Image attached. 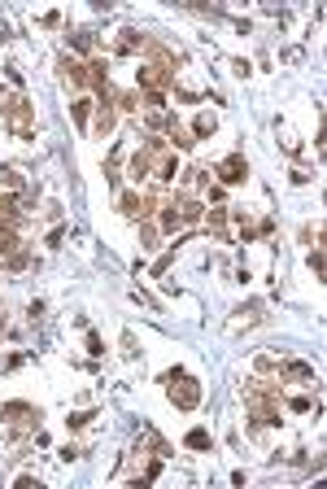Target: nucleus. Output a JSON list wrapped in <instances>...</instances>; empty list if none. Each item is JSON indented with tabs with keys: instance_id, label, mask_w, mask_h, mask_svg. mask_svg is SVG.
<instances>
[{
	"instance_id": "nucleus-1",
	"label": "nucleus",
	"mask_w": 327,
	"mask_h": 489,
	"mask_svg": "<svg viewBox=\"0 0 327 489\" xmlns=\"http://www.w3.org/2000/svg\"><path fill=\"white\" fill-rule=\"evenodd\" d=\"M131 175L144 179V175H153V179H175V149L161 136H149L140 144L136 153H131Z\"/></svg>"
},
{
	"instance_id": "nucleus-2",
	"label": "nucleus",
	"mask_w": 327,
	"mask_h": 489,
	"mask_svg": "<svg viewBox=\"0 0 327 489\" xmlns=\"http://www.w3.org/2000/svg\"><path fill=\"white\" fill-rule=\"evenodd\" d=\"M244 411H249L253 428H271V424H280V385L249 380V385H244Z\"/></svg>"
},
{
	"instance_id": "nucleus-3",
	"label": "nucleus",
	"mask_w": 327,
	"mask_h": 489,
	"mask_svg": "<svg viewBox=\"0 0 327 489\" xmlns=\"http://www.w3.org/2000/svg\"><path fill=\"white\" fill-rule=\"evenodd\" d=\"M0 118L9 123V132H13V136H22V140L35 136V109L26 105V96H22V92L0 96Z\"/></svg>"
},
{
	"instance_id": "nucleus-4",
	"label": "nucleus",
	"mask_w": 327,
	"mask_h": 489,
	"mask_svg": "<svg viewBox=\"0 0 327 489\" xmlns=\"http://www.w3.org/2000/svg\"><path fill=\"white\" fill-rule=\"evenodd\" d=\"M166 394H170V402L179 406V411H196V402H201V385H196L188 371H170L166 376Z\"/></svg>"
},
{
	"instance_id": "nucleus-5",
	"label": "nucleus",
	"mask_w": 327,
	"mask_h": 489,
	"mask_svg": "<svg viewBox=\"0 0 327 489\" xmlns=\"http://www.w3.org/2000/svg\"><path fill=\"white\" fill-rule=\"evenodd\" d=\"M136 84H140V92H161V96H166V88L175 84V70L157 66V61H144L140 75H136Z\"/></svg>"
},
{
	"instance_id": "nucleus-6",
	"label": "nucleus",
	"mask_w": 327,
	"mask_h": 489,
	"mask_svg": "<svg viewBox=\"0 0 327 489\" xmlns=\"http://www.w3.org/2000/svg\"><path fill=\"white\" fill-rule=\"evenodd\" d=\"M0 415H5V424L13 433H31L40 424V411H35V406H26V402H5V406H0Z\"/></svg>"
},
{
	"instance_id": "nucleus-7",
	"label": "nucleus",
	"mask_w": 327,
	"mask_h": 489,
	"mask_svg": "<svg viewBox=\"0 0 327 489\" xmlns=\"http://www.w3.org/2000/svg\"><path fill=\"white\" fill-rule=\"evenodd\" d=\"M214 175H218V184H244L249 179V162H244V153H232L214 166Z\"/></svg>"
},
{
	"instance_id": "nucleus-8",
	"label": "nucleus",
	"mask_w": 327,
	"mask_h": 489,
	"mask_svg": "<svg viewBox=\"0 0 327 489\" xmlns=\"http://www.w3.org/2000/svg\"><path fill=\"white\" fill-rule=\"evenodd\" d=\"M161 127H166V144H170V149H192V144H196L192 127H184L179 118H170V114H166V123H161Z\"/></svg>"
},
{
	"instance_id": "nucleus-9",
	"label": "nucleus",
	"mask_w": 327,
	"mask_h": 489,
	"mask_svg": "<svg viewBox=\"0 0 327 489\" xmlns=\"http://www.w3.org/2000/svg\"><path fill=\"white\" fill-rule=\"evenodd\" d=\"M57 70H61V84H70V88H88V66H83V61L61 57V61H57Z\"/></svg>"
},
{
	"instance_id": "nucleus-10",
	"label": "nucleus",
	"mask_w": 327,
	"mask_h": 489,
	"mask_svg": "<svg viewBox=\"0 0 327 489\" xmlns=\"http://www.w3.org/2000/svg\"><path fill=\"white\" fill-rule=\"evenodd\" d=\"M144 44H149V36H140V31H118V44H113V53H122V57H136L144 53Z\"/></svg>"
},
{
	"instance_id": "nucleus-11",
	"label": "nucleus",
	"mask_w": 327,
	"mask_h": 489,
	"mask_svg": "<svg viewBox=\"0 0 327 489\" xmlns=\"http://www.w3.org/2000/svg\"><path fill=\"white\" fill-rule=\"evenodd\" d=\"M175 210H179V219H184V227L188 223H201V215H205V205L196 201V197H175Z\"/></svg>"
},
{
	"instance_id": "nucleus-12",
	"label": "nucleus",
	"mask_w": 327,
	"mask_h": 489,
	"mask_svg": "<svg viewBox=\"0 0 327 489\" xmlns=\"http://www.w3.org/2000/svg\"><path fill=\"white\" fill-rule=\"evenodd\" d=\"M118 210H122L127 219H140V223H144V197H140V192H122V197H118Z\"/></svg>"
},
{
	"instance_id": "nucleus-13",
	"label": "nucleus",
	"mask_w": 327,
	"mask_h": 489,
	"mask_svg": "<svg viewBox=\"0 0 327 489\" xmlns=\"http://www.w3.org/2000/svg\"><path fill=\"white\" fill-rule=\"evenodd\" d=\"M113 123H118V114H113V105H101V109H96V123H92V132H96V136H109V132H113Z\"/></svg>"
},
{
	"instance_id": "nucleus-14",
	"label": "nucleus",
	"mask_w": 327,
	"mask_h": 489,
	"mask_svg": "<svg viewBox=\"0 0 327 489\" xmlns=\"http://www.w3.org/2000/svg\"><path fill=\"white\" fill-rule=\"evenodd\" d=\"M214 127H218V118H214V114H196V123H192V136L196 140H205V136H214Z\"/></svg>"
},
{
	"instance_id": "nucleus-15",
	"label": "nucleus",
	"mask_w": 327,
	"mask_h": 489,
	"mask_svg": "<svg viewBox=\"0 0 327 489\" xmlns=\"http://www.w3.org/2000/svg\"><path fill=\"white\" fill-rule=\"evenodd\" d=\"M201 219H209V232H214V236H223L227 240V210L223 205H214V210H205V215Z\"/></svg>"
},
{
	"instance_id": "nucleus-16",
	"label": "nucleus",
	"mask_w": 327,
	"mask_h": 489,
	"mask_svg": "<svg viewBox=\"0 0 327 489\" xmlns=\"http://www.w3.org/2000/svg\"><path fill=\"white\" fill-rule=\"evenodd\" d=\"M184 446H188V450H209V446H214V437H209L205 428H192V433L184 437Z\"/></svg>"
},
{
	"instance_id": "nucleus-17",
	"label": "nucleus",
	"mask_w": 327,
	"mask_h": 489,
	"mask_svg": "<svg viewBox=\"0 0 327 489\" xmlns=\"http://www.w3.org/2000/svg\"><path fill=\"white\" fill-rule=\"evenodd\" d=\"M280 371H284V376H288V380H305V385H310V380H314V371H310L305 363H284Z\"/></svg>"
},
{
	"instance_id": "nucleus-18",
	"label": "nucleus",
	"mask_w": 327,
	"mask_h": 489,
	"mask_svg": "<svg viewBox=\"0 0 327 489\" xmlns=\"http://www.w3.org/2000/svg\"><path fill=\"white\" fill-rule=\"evenodd\" d=\"M161 227H166V232H179V227H184V219H179V210H175V201L161 210Z\"/></svg>"
},
{
	"instance_id": "nucleus-19",
	"label": "nucleus",
	"mask_w": 327,
	"mask_h": 489,
	"mask_svg": "<svg viewBox=\"0 0 327 489\" xmlns=\"http://www.w3.org/2000/svg\"><path fill=\"white\" fill-rule=\"evenodd\" d=\"M113 105H118V109H131V114H136V109H140V92H118V96H113Z\"/></svg>"
},
{
	"instance_id": "nucleus-20",
	"label": "nucleus",
	"mask_w": 327,
	"mask_h": 489,
	"mask_svg": "<svg viewBox=\"0 0 327 489\" xmlns=\"http://www.w3.org/2000/svg\"><path fill=\"white\" fill-rule=\"evenodd\" d=\"M88 109H92V101H74V105H70V114H74L79 127H88Z\"/></svg>"
},
{
	"instance_id": "nucleus-21",
	"label": "nucleus",
	"mask_w": 327,
	"mask_h": 489,
	"mask_svg": "<svg viewBox=\"0 0 327 489\" xmlns=\"http://www.w3.org/2000/svg\"><path fill=\"white\" fill-rule=\"evenodd\" d=\"M140 236H144V249H153V244H157V227H153V223H144V227H140Z\"/></svg>"
},
{
	"instance_id": "nucleus-22",
	"label": "nucleus",
	"mask_w": 327,
	"mask_h": 489,
	"mask_svg": "<svg viewBox=\"0 0 327 489\" xmlns=\"http://www.w3.org/2000/svg\"><path fill=\"white\" fill-rule=\"evenodd\" d=\"M310 267H314V275L323 280V249H314V254H310Z\"/></svg>"
},
{
	"instance_id": "nucleus-23",
	"label": "nucleus",
	"mask_w": 327,
	"mask_h": 489,
	"mask_svg": "<svg viewBox=\"0 0 327 489\" xmlns=\"http://www.w3.org/2000/svg\"><path fill=\"white\" fill-rule=\"evenodd\" d=\"M88 354H105V350H101V336H96V332H88Z\"/></svg>"
},
{
	"instance_id": "nucleus-24",
	"label": "nucleus",
	"mask_w": 327,
	"mask_h": 489,
	"mask_svg": "<svg viewBox=\"0 0 327 489\" xmlns=\"http://www.w3.org/2000/svg\"><path fill=\"white\" fill-rule=\"evenodd\" d=\"M88 419H92V411H79V415H70V428H83Z\"/></svg>"
},
{
	"instance_id": "nucleus-25",
	"label": "nucleus",
	"mask_w": 327,
	"mask_h": 489,
	"mask_svg": "<svg viewBox=\"0 0 327 489\" xmlns=\"http://www.w3.org/2000/svg\"><path fill=\"white\" fill-rule=\"evenodd\" d=\"M0 332H5V311H0Z\"/></svg>"
}]
</instances>
